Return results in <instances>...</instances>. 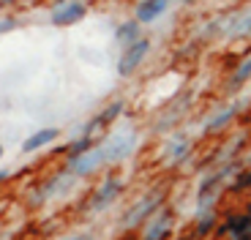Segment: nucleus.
Returning a JSON list of instances; mask_svg holds the SVG:
<instances>
[{
    "instance_id": "obj_1",
    "label": "nucleus",
    "mask_w": 251,
    "mask_h": 240,
    "mask_svg": "<svg viewBox=\"0 0 251 240\" xmlns=\"http://www.w3.org/2000/svg\"><path fill=\"white\" fill-rule=\"evenodd\" d=\"M246 107H249V98H235V101L224 104V107H216L213 112L207 115L205 123H202V137H213V134L226 131L232 126V120L240 112H246Z\"/></svg>"
},
{
    "instance_id": "obj_2",
    "label": "nucleus",
    "mask_w": 251,
    "mask_h": 240,
    "mask_svg": "<svg viewBox=\"0 0 251 240\" xmlns=\"http://www.w3.org/2000/svg\"><path fill=\"white\" fill-rule=\"evenodd\" d=\"M137 142H139V137L134 128H118L112 137H107V142H101V147L107 153V167L126 161V158L137 150Z\"/></svg>"
},
{
    "instance_id": "obj_3",
    "label": "nucleus",
    "mask_w": 251,
    "mask_h": 240,
    "mask_svg": "<svg viewBox=\"0 0 251 240\" xmlns=\"http://www.w3.org/2000/svg\"><path fill=\"white\" fill-rule=\"evenodd\" d=\"M158 208H164V191L161 189L148 191L142 199H137V202L128 208V213L123 216V221H120V224H123V229H134V227H139V224L148 221Z\"/></svg>"
},
{
    "instance_id": "obj_4",
    "label": "nucleus",
    "mask_w": 251,
    "mask_h": 240,
    "mask_svg": "<svg viewBox=\"0 0 251 240\" xmlns=\"http://www.w3.org/2000/svg\"><path fill=\"white\" fill-rule=\"evenodd\" d=\"M172 229H175V210L164 205L142 224V240H172Z\"/></svg>"
},
{
    "instance_id": "obj_5",
    "label": "nucleus",
    "mask_w": 251,
    "mask_h": 240,
    "mask_svg": "<svg viewBox=\"0 0 251 240\" xmlns=\"http://www.w3.org/2000/svg\"><path fill=\"white\" fill-rule=\"evenodd\" d=\"M151 47L153 41L148 36H142L139 41H134L131 47H126L123 52H120V60H118V74L120 76H134L139 69H142L145 57L151 55Z\"/></svg>"
},
{
    "instance_id": "obj_6",
    "label": "nucleus",
    "mask_w": 251,
    "mask_h": 240,
    "mask_svg": "<svg viewBox=\"0 0 251 240\" xmlns=\"http://www.w3.org/2000/svg\"><path fill=\"white\" fill-rule=\"evenodd\" d=\"M221 38L224 41L251 38V6L232 14H221Z\"/></svg>"
},
{
    "instance_id": "obj_7",
    "label": "nucleus",
    "mask_w": 251,
    "mask_h": 240,
    "mask_svg": "<svg viewBox=\"0 0 251 240\" xmlns=\"http://www.w3.org/2000/svg\"><path fill=\"white\" fill-rule=\"evenodd\" d=\"M101 167H107V153H104L101 145H93L85 156L71 158L69 164H66V172H71L74 177H85V175H93Z\"/></svg>"
},
{
    "instance_id": "obj_8",
    "label": "nucleus",
    "mask_w": 251,
    "mask_h": 240,
    "mask_svg": "<svg viewBox=\"0 0 251 240\" xmlns=\"http://www.w3.org/2000/svg\"><path fill=\"white\" fill-rule=\"evenodd\" d=\"M85 17H88V3H82V0H63L60 6L52 8L50 22L55 27H69V25L82 22Z\"/></svg>"
},
{
    "instance_id": "obj_9",
    "label": "nucleus",
    "mask_w": 251,
    "mask_h": 240,
    "mask_svg": "<svg viewBox=\"0 0 251 240\" xmlns=\"http://www.w3.org/2000/svg\"><path fill=\"white\" fill-rule=\"evenodd\" d=\"M120 191H123V180H120V177H107V180H104V183H101L93 194H90L88 210H93V213L107 210L109 205H112L115 199L120 196Z\"/></svg>"
},
{
    "instance_id": "obj_10",
    "label": "nucleus",
    "mask_w": 251,
    "mask_h": 240,
    "mask_svg": "<svg viewBox=\"0 0 251 240\" xmlns=\"http://www.w3.org/2000/svg\"><path fill=\"white\" fill-rule=\"evenodd\" d=\"M172 0H139L137 8H134V19H137L139 25H153L156 19H161L164 14L170 11Z\"/></svg>"
},
{
    "instance_id": "obj_11",
    "label": "nucleus",
    "mask_w": 251,
    "mask_h": 240,
    "mask_svg": "<svg viewBox=\"0 0 251 240\" xmlns=\"http://www.w3.org/2000/svg\"><path fill=\"white\" fill-rule=\"evenodd\" d=\"M191 147H194V142H191L186 134H175V137H170V142L164 147V161L170 167H177L183 158L191 156Z\"/></svg>"
},
{
    "instance_id": "obj_12",
    "label": "nucleus",
    "mask_w": 251,
    "mask_h": 240,
    "mask_svg": "<svg viewBox=\"0 0 251 240\" xmlns=\"http://www.w3.org/2000/svg\"><path fill=\"white\" fill-rule=\"evenodd\" d=\"M123 109H126V101H120V98H118V101H112L109 107H104L93 120H90L88 126H85V134H82V137H93L96 128H104V126H109V123H115V120L120 118V112H123Z\"/></svg>"
},
{
    "instance_id": "obj_13",
    "label": "nucleus",
    "mask_w": 251,
    "mask_h": 240,
    "mask_svg": "<svg viewBox=\"0 0 251 240\" xmlns=\"http://www.w3.org/2000/svg\"><path fill=\"white\" fill-rule=\"evenodd\" d=\"M60 137V128H55V126H50V128H38L36 134H30V137L22 142V153H36V150H41V147H47V145H52L55 139Z\"/></svg>"
},
{
    "instance_id": "obj_14",
    "label": "nucleus",
    "mask_w": 251,
    "mask_h": 240,
    "mask_svg": "<svg viewBox=\"0 0 251 240\" xmlns=\"http://www.w3.org/2000/svg\"><path fill=\"white\" fill-rule=\"evenodd\" d=\"M219 227V210H207V213H197L194 216V229H191V238L194 240H205L216 232Z\"/></svg>"
},
{
    "instance_id": "obj_15",
    "label": "nucleus",
    "mask_w": 251,
    "mask_h": 240,
    "mask_svg": "<svg viewBox=\"0 0 251 240\" xmlns=\"http://www.w3.org/2000/svg\"><path fill=\"white\" fill-rule=\"evenodd\" d=\"M139 38H142V25H139L137 19H126V22H120L115 27V44H120L123 49L131 47L134 41H139Z\"/></svg>"
},
{
    "instance_id": "obj_16",
    "label": "nucleus",
    "mask_w": 251,
    "mask_h": 240,
    "mask_svg": "<svg viewBox=\"0 0 251 240\" xmlns=\"http://www.w3.org/2000/svg\"><path fill=\"white\" fill-rule=\"evenodd\" d=\"M74 180H76V177L71 175V172H66V169H63L60 175H57V177H52L50 183L44 186V194H41V196H44V199H52V196L63 194V191H69L71 186H74Z\"/></svg>"
},
{
    "instance_id": "obj_17",
    "label": "nucleus",
    "mask_w": 251,
    "mask_h": 240,
    "mask_svg": "<svg viewBox=\"0 0 251 240\" xmlns=\"http://www.w3.org/2000/svg\"><path fill=\"white\" fill-rule=\"evenodd\" d=\"M251 79V52L238 60V69L229 74V90H240Z\"/></svg>"
},
{
    "instance_id": "obj_18",
    "label": "nucleus",
    "mask_w": 251,
    "mask_h": 240,
    "mask_svg": "<svg viewBox=\"0 0 251 240\" xmlns=\"http://www.w3.org/2000/svg\"><path fill=\"white\" fill-rule=\"evenodd\" d=\"M226 191H229V194H246V191H251V167H243V169L229 180Z\"/></svg>"
},
{
    "instance_id": "obj_19",
    "label": "nucleus",
    "mask_w": 251,
    "mask_h": 240,
    "mask_svg": "<svg viewBox=\"0 0 251 240\" xmlns=\"http://www.w3.org/2000/svg\"><path fill=\"white\" fill-rule=\"evenodd\" d=\"M93 145H96V142H93V137H76L74 142L69 145V150H66V153H69V161H71V158L85 156V153H88Z\"/></svg>"
},
{
    "instance_id": "obj_20",
    "label": "nucleus",
    "mask_w": 251,
    "mask_h": 240,
    "mask_svg": "<svg viewBox=\"0 0 251 240\" xmlns=\"http://www.w3.org/2000/svg\"><path fill=\"white\" fill-rule=\"evenodd\" d=\"M19 27V22L14 17H3L0 19V36H3V33H11V30H17Z\"/></svg>"
},
{
    "instance_id": "obj_21",
    "label": "nucleus",
    "mask_w": 251,
    "mask_h": 240,
    "mask_svg": "<svg viewBox=\"0 0 251 240\" xmlns=\"http://www.w3.org/2000/svg\"><path fill=\"white\" fill-rule=\"evenodd\" d=\"M63 240H96L90 232H74V235H66Z\"/></svg>"
},
{
    "instance_id": "obj_22",
    "label": "nucleus",
    "mask_w": 251,
    "mask_h": 240,
    "mask_svg": "<svg viewBox=\"0 0 251 240\" xmlns=\"http://www.w3.org/2000/svg\"><path fill=\"white\" fill-rule=\"evenodd\" d=\"M11 3H33V0H0V8H3V6H11Z\"/></svg>"
},
{
    "instance_id": "obj_23",
    "label": "nucleus",
    "mask_w": 251,
    "mask_h": 240,
    "mask_svg": "<svg viewBox=\"0 0 251 240\" xmlns=\"http://www.w3.org/2000/svg\"><path fill=\"white\" fill-rule=\"evenodd\" d=\"M172 3H180V6H191V3H197V0H172Z\"/></svg>"
},
{
    "instance_id": "obj_24",
    "label": "nucleus",
    "mask_w": 251,
    "mask_h": 240,
    "mask_svg": "<svg viewBox=\"0 0 251 240\" xmlns=\"http://www.w3.org/2000/svg\"><path fill=\"white\" fill-rule=\"evenodd\" d=\"M3 180H8V172L6 169H0V183H3Z\"/></svg>"
},
{
    "instance_id": "obj_25",
    "label": "nucleus",
    "mask_w": 251,
    "mask_h": 240,
    "mask_svg": "<svg viewBox=\"0 0 251 240\" xmlns=\"http://www.w3.org/2000/svg\"><path fill=\"white\" fill-rule=\"evenodd\" d=\"M6 156V147H3V142H0V158Z\"/></svg>"
}]
</instances>
